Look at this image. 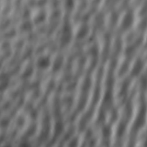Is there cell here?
I'll return each mask as SVG.
<instances>
[{
	"instance_id": "cell-1",
	"label": "cell",
	"mask_w": 147,
	"mask_h": 147,
	"mask_svg": "<svg viewBox=\"0 0 147 147\" xmlns=\"http://www.w3.org/2000/svg\"><path fill=\"white\" fill-rule=\"evenodd\" d=\"M51 59L47 56H40L37 60V66L42 69H44L47 68L49 65H51Z\"/></svg>"
},
{
	"instance_id": "cell-2",
	"label": "cell",
	"mask_w": 147,
	"mask_h": 147,
	"mask_svg": "<svg viewBox=\"0 0 147 147\" xmlns=\"http://www.w3.org/2000/svg\"><path fill=\"white\" fill-rule=\"evenodd\" d=\"M133 19L131 17V14L130 12L126 11L125 12L123 16H122L121 20V25L122 26V28L123 29L127 28V26H130V25L131 24Z\"/></svg>"
}]
</instances>
